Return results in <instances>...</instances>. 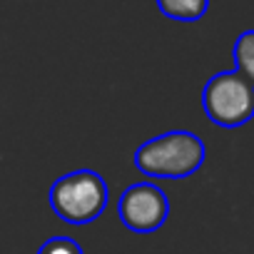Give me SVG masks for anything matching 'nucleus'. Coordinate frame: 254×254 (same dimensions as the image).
I'll list each match as a JSON object with an SVG mask.
<instances>
[{"mask_svg": "<svg viewBox=\"0 0 254 254\" xmlns=\"http://www.w3.org/2000/svg\"><path fill=\"white\" fill-rule=\"evenodd\" d=\"M50 207L67 224H90L95 222L110 199L107 182L95 170H75L55 180L50 187Z\"/></svg>", "mask_w": 254, "mask_h": 254, "instance_id": "obj_2", "label": "nucleus"}, {"mask_svg": "<svg viewBox=\"0 0 254 254\" xmlns=\"http://www.w3.org/2000/svg\"><path fill=\"white\" fill-rule=\"evenodd\" d=\"M204 142L190 130H172L137 147L135 167L157 180H187L204 165Z\"/></svg>", "mask_w": 254, "mask_h": 254, "instance_id": "obj_1", "label": "nucleus"}, {"mask_svg": "<svg viewBox=\"0 0 254 254\" xmlns=\"http://www.w3.org/2000/svg\"><path fill=\"white\" fill-rule=\"evenodd\" d=\"M157 8L165 18L180 23L202 20L209 10V0H157Z\"/></svg>", "mask_w": 254, "mask_h": 254, "instance_id": "obj_5", "label": "nucleus"}, {"mask_svg": "<svg viewBox=\"0 0 254 254\" xmlns=\"http://www.w3.org/2000/svg\"><path fill=\"white\" fill-rule=\"evenodd\" d=\"M120 222L137 234L157 232L170 217L167 194L152 182L130 185L120 197Z\"/></svg>", "mask_w": 254, "mask_h": 254, "instance_id": "obj_4", "label": "nucleus"}, {"mask_svg": "<svg viewBox=\"0 0 254 254\" xmlns=\"http://www.w3.org/2000/svg\"><path fill=\"white\" fill-rule=\"evenodd\" d=\"M202 107L214 125L227 130L242 127L254 117V85L237 70L217 72L202 90Z\"/></svg>", "mask_w": 254, "mask_h": 254, "instance_id": "obj_3", "label": "nucleus"}, {"mask_svg": "<svg viewBox=\"0 0 254 254\" xmlns=\"http://www.w3.org/2000/svg\"><path fill=\"white\" fill-rule=\"evenodd\" d=\"M38 254H85V252L70 237H50L48 242H43V247L38 249Z\"/></svg>", "mask_w": 254, "mask_h": 254, "instance_id": "obj_7", "label": "nucleus"}, {"mask_svg": "<svg viewBox=\"0 0 254 254\" xmlns=\"http://www.w3.org/2000/svg\"><path fill=\"white\" fill-rule=\"evenodd\" d=\"M232 55H234V70L254 85V30L239 33V38L234 40Z\"/></svg>", "mask_w": 254, "mask_h": 254, "instance_id": "obj_6", "label": "nucleus"}]
</instances>
